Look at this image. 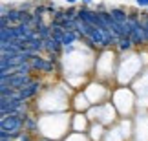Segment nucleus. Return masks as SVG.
Listing matches in <instances>:
<instances>
[{"mask_svg":"<svg viewBox=\"0 0 148 141\" xmlns=\"http://www.w3.org/2000/svg\"><path fill=\"white\" fill-rule=\"evenodd\" d=\"M117 66H119V55L115 52H112V48L99 50L95 52V77L99 81L110 83L112 79H115L117 75Z\"/></svg>","mask_w":148,"mask_h":141,"instance_id":"1","label":"nucleus"},{"mask_svg":"<svg viewBox=\"0 0 148 141\" xmlns=\"http://www.w3.org/2000/svg\"><path fill=\"white\" fill-rule=\"evenodd\" d=\"M86 114H88L92 123H102L104 127H112L121 119V116H119L115 105L112 101H106V103H101V105H93Z\"/></svg>","mask_w":148,"mask_h":141,"instance_id":"2","label":"nucleus"},{"mask_svg":"<svg viewBox=\"0 0 148 141\" xmlns=\"http://www.w3.org/2000/svg\"><path fill=\"white\" fill-rule=\"evenodd\" d=\"M22 130H24V116L18 114L2 116V119H0V138L16 139Z\"/></svg>","mask_w":148,"mask_h":141,"instance_id":"3","label":"nucleus"},{"mask_svg":"<svg viewBox=\"0 0 148 141\" xmlns=\"http://www.w3.org/2000/svg\"><path fill=\"white\" fill-rule=\"evenodd\" d=\"M130 39L134 41V46L137 50L146 48V39H145V28L141 15L130 11Z\"/></svg>","mask_w":148,"mask_h":141,"instance_id":"4","label":"nucleus"},{"mask_svg":"<svg viewBox=\"0 0 148 141\" xmlns=\"http://www.w3.org/2000/svg\"><path fill=\"white\" fill-rule=\"evenodd\" d=\"M0 112L2 116H9V114H18V116H27L31 112V106L18 99H2L0 103Z\"/></svg>","mask_w":148,"mask_h":141,"instance_id":"5","label":"nucleus"},{"mask_svg":"<svg viewBox=\"0 0 148 141\" xmlns=\"http://www.w3.org/2000/svg\"><path fill=\"white\" fill-rule=\"evenodd\" d=\"M29 63L33 66V72H38V73H53L55 70H59V66L53 61H49L48 57H44V55H37Z\"/></svg>","mask_w":148,"mask_h":141,"instance_id":"6","label":"nucleus"},{"mask_svg":"<svg viewBox=\"0 0 148 141\" xmlns=\"http://www.w3.org/2000/svg\"><path fill=\"white\" fill-rule=\"evenodd\" d=\"M24 130L38 136V130H40V125H38V116H33L31 112L27 116H24Z\"/></svg>","mask_w":148,"mask_h":141,"instance_id":"7","label":"nucleus"},{"mask_svg":"<svg viewBox=\"0 0 148 141\" xmlns=\"http://www.w3.org/2000/svg\"><path fill=\"white\" fill-rule=\"evenodd\" d=\"M115 50H117V53H128V52H134V50H137V48L134 46V41L130 37H121Z\"/></svg>","mask_w":148,"mask_h":141,"instance_id":"8","label":"nucleus"},{"mask_svg":"<svg viewBox=\"0 0 148 141\" xmlns=\"http://www.w3.org/2000/svg\"><path fill=\"white\" fill-rule=\"evenodd\" d=\"M79 41H82V37L79 35L77 31H64V37H62V46H73Z\"/></svg>","mask_w":148,"mask_h":141,"instance_id":"9","label":"nucleus"},{"mask_svg":"<svg viewBox=\"0 0 148 141\" xmlns=\"http://www.w3.org/2000/svg\"><path fill=\"white\" fill-rule=\"evenodd\" d=\"M135 4H137L139 8H146L148 9V0H135Z\"/></svg>","mask_w":148,"mask_h":141,"instance_id":"10","label":"nucleus"},{"mask_svg":"<svg viewBox=\"0 0 148 141\" xmlns=\"http://www.w3.org/2000/svg\"><path fill=\"white\" fill-rule=\"evenodd\" d=\"M77 2H79V0H66V4H68V6H75Z\"/></svg>","mask_w":148,"mask_h":141,"instance_id":"11","label":"nucleus"},{"mask_svg":"<svg viewBox=\"0 0 148 141\" xmlns=\"http://www.w3.org/2000/svg\"><path fill=\"white\" fill-rule=\"evenodd\" d=\"M81 2H82L84 6H88V4H92V0H81Z\"/></svg>","mask_w":148,"mask_h":141,"instance_id":"12","label":"nucleus"},{"mask_svg":"<svg viewBox=\"0 0 148 141\" xmlns=\"http://www.w3.org/2000/svg\"><path fill=\"white\" fill-rule=\"evenodd\" d=\"M0 141H15V139H11V138H0Z\"/></svg>","mask_w":148,"mask_h":141,"instance_id":"13","label":"nucleus"},{"mask_svg":"<svg viewBox=\"0 0 148 141\" xmlns=\"http://www.w3.org/2000/svg\"><path fill=\"white\" fill-rule=\"evenodd\" d=\"M146 50H148V44H146Z\"/></svg>","mask_w":148,"mask_h":141,"instance_id":"14","label":"nucleus"}]
</instances>
